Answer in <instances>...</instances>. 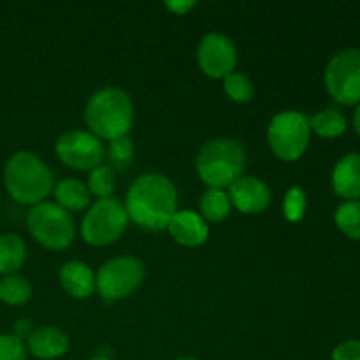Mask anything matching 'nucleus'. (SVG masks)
<instances>
[{
  "label": "nucleus",
  "instance_id": "21",
  "mask_svg": "<svg viewBox=\"0 0 360 360\" xmlns=\"http://www.w3.org/2000/svg\"><path fill=\"white\" fill-rule=\"evenodd\" d=\"M32 285L20 274H9L0 280V301L9 306H21L30 299Z\"/></svg>",
  "mask_w": 360,
  "mask_h": 360
},
{
  "label": "nucleus",
  "instance_id": "9",
  "mask_svg": "<svg viewBox=\"0 0 360 360\" xmlns=\"http://www.w3.org/2000/svg\"><path fill=\"white\" fill-rule=\"evenodd\" d=\"M326 88L343 105L360 102V49L348 48L336 53L326 67Z\"/></svg>",
  "mask_w": 360,
  "mask_h": 360
},
{
  "label": "nucleus",
  "instance_id": "19",
  "mask_svg": "<svg viewBox=\"0 0 360 360\" xmlns=\"http://www.w3.org/2000/svg\"><path fill=\"white\" fill-rule=\"evenodd\" d=\"M200 217L204 221H224L232 210L229 193L220 188H207L199 200Z\"/></svg>",
  "mask_w": 360,
  "mask_h": 360
},
{
  "label": "nucleus",
  "instance_id": "1",
  "mask_svg": "<svg viewBox=\"0 0 360 360\" xmlns=\"http://www.w3.org/2000/svg\"><path fill=\"white\" fill-rule=\"evenodd\" d=\"M129 220L151 232L165 231L178 211V190L164 174H143L130 185L125 199Z\"/></svg>",
  "mask_w": 360,
  "mask_h": 360
},
{
  "label": "nucleus",
  "instance_id": "2",
  "mask_svg": "<svg viewBox=\"0 0 360 360\" xmlns=\"http://www.w3.org/2000/svg\"><path fill=\"white\" fill-rule=\"evenodd\" d=\"M84 122L98 139L112 141L129 136L134 122L132 98L122 88H102L88 101Z\"/></svg>",
  "mask_w": 360,
  "mask_h": 360
},
{
  "label": "nucleus",
  "instance_id": "4",
  "mask_svg": "<svg viewBox=\"0 0 360 360\" xmlns=\"http://www.w3.org/2000/svg\"><path fill=\"white\" fill-rule=\"evenodd\" d=\"M197 174L210 188H227L241 178L246 167L245 148L234 139H213L200 148Z\"/></svg>",
  "mask_w": 360,
  "mask_h": 360
},
{
  "label": "nucleus",
  "instance_id": "18",
  "mask_svg": "<svg viewBox=\"0 0 360 360\" xmlns=\"http://www.w3.org/2000/svg\"><path fill=\"white\" fill-rule=\"evenodd\" d=\"M27 259V246L16 234L0 236V274H14L21 269Z\"/></svg>",
  "mask_w": 360,
  "mask_h": 360
},
{
  "label": "nucleus",
  "instance_id": "30",
  "mask_svg": "<svg viewBox=\"0 0 360 360\" xmlns=\"http://www.w3.org/2000/svg\"><path fill=\"white\" fill-rule=\"evenodd\" d=\"M354 129L357 132V136L360 137V102L357 104V109H355V115H354Z\"/></svg>",
  "mask_w": 360,
  "mask_h": 360
},
{
  "label": "nucleus",
  "instance_id": "13",
  "mask_svg": "<svg viewBox=\"0 0 360 360\" xmlns=\"http://www.w3.org/2000/svg\"><path fill=\"white\" fill-rule=\"evenodd\" d=\"M167 231L178 245L186 246V248H197L204 245L210 236V229L204 218L188 210L176 211V214L169 221Z\"/></svg>",
  "mask_w": 360,
  "mask_h": 360
},
{
  "label": "nucleus",
  "instance_id": "8",
  "mask_svg": "<svg viewBox=\"0 0 360 360\" xmlns=\"http://www.w3.org/2000/svg\"><path fill=\"white\" fill-rule=\"evenodd\" d=\"M144 280V266L136 257H115L98 269L95 288L105 301H120L139 288Z\"/></svg>",
  "mask_w": 360,
  "mask_h": 360
},
{
  "label": "nucleus",
  "instance_id": "7",
  "mask_svg": "<svg viewBox=\"0 0 360 360\" xmlns=\"http://www.w3.org/2000/svg\"><path fill=\"white\" fill-rule=\"evenodd\" d=\"M27 225L37 243L48 250H63L72 243L76 227L65 210L56 202H41L28 211Z\"/></svg>",
  "mask_w": 360,
  "mask_h": 360
},
{
  "label": "nucleus",
  "instance_id": "32",
  "mask_svg": "<svg viewBox=\"0 0 360 360\" xmlns=\"http://www.w3.org/2000/svg\"><path fill=\"white\" fill-rule=\"evenodd\" d=\"M178 360H199V359H193V357H185V359H178Z\"/></svg>",
  "mask_w": 360,
  "mask_h": 360
},
{
  "label": "nucleus",
  "instance_id": "5",
  "mask_svg": "<svg viewBox=\"0 0 360 360\" xmlns=\"http://www.w3.org/2000/svg\"><path fill=\"white\" fill-rule=\"evenodd\" d=\"M308 118L299 111L278 112L267 127V143L271 151L280 160L295 162L306 153L309 146Z\"/></svg>",
  "mask_w": 360,
  "mask_h": 360
},
{
  "label": "nucleus",
  "instance_id": "31",
  "mask_svg": "<svg viewBox=\"0 0 360 360\" xmlns=\"http://www.w3.org/2000/svg\"><path fill=\"white\" fill-rule=\"evenodd\" d=\"M90 360H111V359H108V357H95V359H90Z\"/></svg>",
  "mask_w": 360,
  "mask_h": 360
},
{
  "label": "nucleus",
  "instance_id": "6",
  "mask_svg": "<svg viewBox=\"0 0 360 360\" xmlns=\"http://www.w3.org/2000/svg\"><path fill=\"white\" fill-rule=\"evenodd\" d=\"M129 214L125 204L115 197L98 199L91 204L81 224L83 239L91 246H108L127 231Z\"/></svg>",
  "mask_w": 360,
  "mask_h": 360
},
{
  "label": "nucleus",
  "instance_id": "3",
  "mask_svg": "<svg viewBox=\"0 0 360 360\" xmlns=\"http://www.w3.org/2000/svg\"><path fill=\"white\" fill-rule=\"evenodd\" d=\"M53 172L37 155L30 151H18L4 169V185L9 195L20 204L44 202L53 192Z\"/></svg>",
  "mask_w": 360,
  "mask_h": 360
},
{
  "label": "nucleus",
  "instance_id": "22",
  "mask_svg": "<svg viewBox=\"0 0 360 360\" xmlns=\"http://www.w3.org/2000/svg\"><path fill=\"white\" fill-rule=\"evenodd\" d=\"M334 221L348 239L360 241V200H345L338 206Z\"/></svg>",
  "mask_w": 360,
  "mask_h": 360
},
{
  "label": "nucleus",
  "instance_id": "23",
  "mask_svg": "<svg viewBox=\"0 0 360 360\" xmlns=\"http://www.w3.org/2000/svg\"><path fill=\"white\" fill-rule=\"evenodd\" d=\"M224 90L227 97L236 104H248L253 98V88L252 79L246 74L232 72L224 79Z\"/></svg>",
  "mask_w": 360,
  "mask_h": 360
},
{
  "label": "nucleus",
  "instance_id": "17",
  "mask_svg": "<svg viewBox=\"0 0 360 360\" xmlns=\"http://www.w3.org/2000/svg\"><path fill=\"white\" fill-rule=\"evenodd\" d=\"M53 192H55L56 204H58L62 210H65L67 213H69V211L77 213V211H83L90 206L91 193L90 190H88V186L84 185V183H81L79 179H62L60 183H56Z\"/></svg>",
  "mask_w": 360,
  "mask_h": 360
},
{
  "label": "nucleus",
  "instance_id": "20",
  "mask_svg": "<svg viewBox=\"0 0 360 360\" xmlns=\"http://www.w3.org/2000/svg\"><path fill=\"white\" fill-rule=\"evenodd\" d=\"M309 129L316 136L326 139H336L347 132V118L336 109H323L308 120Z\"/></svg>",
  "mask_w": 360,
  "mask_h": 360
},
{
  "label": "nucleus",
  "instance_id": "15",
  "mask_svg": "<svg viewBox=\"0 0 360 360\" xmlns=\"http://www.w3.org/2000/svg\"><path fill=\"white\" fill-rule=\"evenodd\" d=\"M27 348L37 359H58L69 348V338L56 327H41L27 338Z\"/></svg>",
  "mask_w": 360,
  "mask_h": 360
},
{
  "label": "nucleus",
  "instance_id": "10",
  "mask_svg": "<svg viewBox=\"0 0 360 360\" xmlns=\"http://www.w3.org/2000/svg\"><path fill=\"white\" fill-rule=\"evenodd\" d=\"M55 153L67 167L76 171H91L101 165L104 146L101 139L84 130H69L55 144Z\"/></svg>",
  "mask_w": 360,
  "mask_h": 360
},
{
  "label": "nucleus",
  "instance_id": "25",
  "mask_svg": "<svg viewBox=\"0 0 360 360\" xmlns=\"http://www.w3.org/2000/svg\"><path fill=\"white\" fill-rule=\"evenodd\" d=\"M306 207H308V200H306V193L297 186H292L287 190L283 199V214L288 221L295 224L301 221L306 214Z\"/></svg>",
  "mask_w": 360,
  "mask_h": 360
},
{
  "label": "nucleus",
  "instance_id": "27",
  "mask_svg": "<svg viewBox=\"0 0 360 360\" xmlns=\"http://www.w3.org/2000/svg\"><path fill=\"white\" fill-rule=\"evenodd\" d=\"M27 348L14 334H0V360H25Z\"/></svg>",
  "mask_w": 360,
  "mask_h": 360
},
{
  "label": "nucleus",
  "instance_id": "16",
  "mask_svg": "<svg viewBox=\"0 0 360 360\" xmlns=\"http://www.w3.org/2000/svg\"><path fill=\"white\" fill-rule=\"evenodd\" d=\"M60 285L72 297L86 299L95 292V274L84 262L72 260L60 269Z\"/></svg>",
  "mask_w": 360,
  "mask_h": 360
},
{
  "label": "nucleus",
  "instance_id": "11",
  "mask_svg": "<svg viewBox=\"0 0 360 360\" xmlns=\"http://www.w3.org/2000/svg\"><path fill=\"white\" fill-rule=\"evenodd\" d=\"M197 62L206 76L213 79H221V77L225 79L229 74L234 72L238 63L234 42L227 35L218 32L204 35L197 48Z\"/></svg>",
  "mask_w": 360,
  "mask_h": 360
},
{
  "label": "nucleus",
  "instance_id": "28",
  "mask_svg": "<svg viewBox=\"0 0 360 360\" xmlns=\"http://www.w3.org/2000/svg\"><path fill=\"white\" fill-rule=\"evenodd\" d=\"M333 360H360V340H348L338 345L333 352Z\"/></svg>",
  "mask_w": 360,
  "mask_h": 360
},
{
  "label": "nucleus",
  "instance_id": "29",
  "mask_svg": "<svg viewBox=\"0 0 360 360\" xmlns=\"http://www.w3.org/2000/svg\"><path fill=\"white\" fill-rule=\"evenodd\" d=\"M165 7L171 9L174 14H185L188 13L192 7H195V2H183V0H179V2H167Z\"/></svg>",
  "mask_w": 360,
  "mask_h": 360
},
{
  "label": "nucleus",
  "instance_id": "12",
  "mask_svg": "<svg viewBox=\"0 0 360 360\" xmlns=\"http://www.w3.org/2000/svg\"><path fill=\"white\" fill-rule=\"evenodd\" d=\"M231 202L239 213L259 214L271 204V190L255 176H241L229 186Z\"/></svg>",
  "mask_w": 360,
  "mask_h": 360
},
{
  "label": "nucleus",
  "instance_id": "14",
  "mask_svg": "<svg viewBox=\"0 0 360 360\" xmlns=\"http://www.w3.org/2000/svg\"><path fill=\"white\" fill-rule=\"evenodd\" d=\"M334 192L345 200H360V153H347L333 171Z\"/></svg>",
  "mask_w": 360,
  "mask_h": 360
},
{
  "label": "nucleus",
  "instance_id": "24",
  "mask_svg": "<svg viewBox=\"0 0 360 360\" xmlns=\"http://www.w3.org/2000/svg\"><path fill=\"white\" fill-rule=\"evenodd\" d=\"M86 186L90 193L97 195L98 199H108V197L112 195L116 188L115 172L108 165H97V167L90 171Z\"/></svg>",
  "mask_w": 360,
  "mask_h": 360
},
{
  "label": "nucleus",
  "instance_id": "26",
  "mask_svg": "<svg viewBox=\"0 0 360 360\" xmlns=\"http://www.w3.org/2000/svg\"><path fill=\"white\" fill-rule=\"evenodd\" d=\"M134 150H136V144L130 139L129 136L118 137V139L109 141V158L115 162L118 167H127L130 164L134 157Z\"/></svg>",
  "mask_w": 360,
  "mask_h": 360
}]
</instances>
